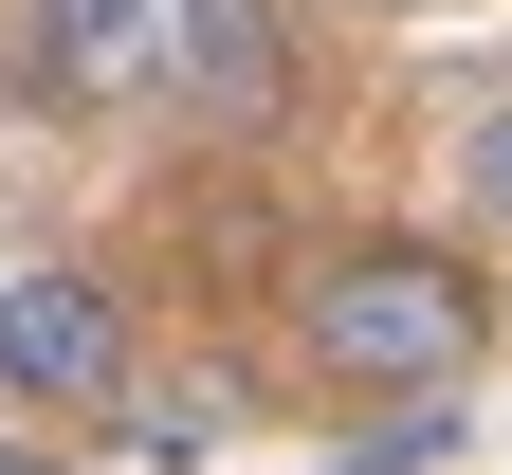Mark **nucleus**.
Masks as SVG:
<instances>
[{
    "label": "nucleus",
    "instance_id": "obj_7",
    "mask_svg": "<svg viewBox=\"0 0 512 475\" xmlns=\"http://www.w3.org/2000/svg\"><path fill=\"white\" fill-rule=\"evenodd\" d=\"M458 183H476V220L512 238V74H494V92L458 110Z\"/></svg>",
    "mask_w": 512,
    "mask_h": 475
},
{
    "label": "nucleus",
    "instance_id": "obj_4",
    "mask_svg": "<svg viewBox=\"0 0 512 475\" xmlns=\"http://www.w3.org/2000/svg\"><path fill=\"white\" fill-rule=\"evenodd\" d=\"M147 55V0H37L19 19V92H110Z\"/></svg>",
    "mask_w": 512,
    "mask_h": 475
},
{
    "label": "nucleus",
    "instance_id": "obj_5",
    "mask_svg": "<svg viewBox=\"0 0 512 475\" xmlns=\"http://www.w3.org/2000/svg\"><path fill=\"white\" fill-rule=\"evenodd\" d=\"M110 421H128V457H220V421H238V384L220 366H128V402H110Z\"/></svg>",
    "mask_w": 512,
    "mask_h": 475
},
{
    "label": "nucleus",
    "instance_id": "obj_2",
    "mask_svg": "<svg viewBox=\"0 0 512 475\" xmlns=\"http://www.w3.org/2000/svg\"><path fill=\"white\" fill-rule=\"evenodd\" d=\"M128 293L92 256H37V275H0V402H37V421H110L128 402Z\"/></svg>",
    "mask_w": 512,
    "mask_h": 475
},
{
    "label": "nucleus",
    "instance_id": "obj_3",
    "mask_svg": "<svg viewBox=\"0 0 512 475\" xmlns=\"http://www.w3.org/2000/svg\"><path fill=\"white\" fill-rule=\"evenodd\" d=\"M165 55H183V92H202L238 147L293 110V37H275V0H183V19H165Z\"/></svg>",
    "mask_w": 512,
    "mask_h": 475
},
{
    "label": "nucleus",
    "instance_id": "obj_1",
    "mask_svg": "<svg viewBox=\"0 0 512 475\" xmlns=\"http://www.w3.org/2000/svg\"><path fill=\"white\" fill-rule=\"evenodd\" d=\"M293 366L330 402H458L494 366V275L458 238H330L293 275Z\"/></svg>",
    "mask_w": 512,
    "mask_h": 475
},
{
    "label": "nucleus",
    "instance_id": "obj_8",
    "mask_svg": "<svg viewBox=\"0 0 512 475\" xmlns=\"http://www.w3.org/2000/svg\"><path fill=\"white\" fill-rule=\"evenodd\" d=\"M0 475H74V457H55V439H0Z\"/></svg>",
    "mask_w": 512,
    "mask_h": 475
},
{
    "label": "nucleus",
    "instance_id": "obj_6",
    "mask_svg": "<svg viewBox=\"0 0 512 475\" xmlns=\"http://www.w3.org/2000/svg\"><path fill=\"white\" fill-rule=\"evenodd\" d=\"M421 457H458V402H348L330 439V475H421Z\"/></svg>",
    "mask_w": 512,
    "mask_h": 475
},
{
    "label": "nucleus",
    "instance_id": "obj_9",
    "mask_svg": "<svg viewBox=\"0 0 512 475\" xmlns=\"http://www.w3.org/2000/svg\"><path fill=\"white\" fill-rule=\"evenodd\" d=\"M366 19H439V0H366Z\"/></svg>",
    "mask_w": 512,
    "mask_h": 475
}]
</instances>
